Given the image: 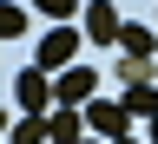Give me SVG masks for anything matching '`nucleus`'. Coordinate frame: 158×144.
I'll list each match as a JSON object with an SVG mask.
<instances>
[{"mask_svg": "<svg viewBox=\"0 0 158 144\" xmlns=\"http://www.w3.org/2000/svg\"><path fill=\"white\" fill-rule=\"evenodd\" d=\"M79 111H86V131H92V138H106V144L132 131V111L118 105V98H106V92H99V98H86Z\"/></svg>", "mask_w": 158, "mask_h": 144, "instance_id": "f257e3e1", "label": "nucleus"}, {"mask_svg": "<svg viewBox=\"0 0 158 144\" xmlns=\"http://www.w3.org/2000/svg\"><path fill=\"white\" fill-rule=\"evenodd\" d=\"M79 26H66V20H59V26H46L40 33V72H66L73 66V53H79Z\"/></svg>", "mask_w": 158, "mask_h": 144, "instance_id": "f03ea898", "label": "nucleus"}, {"mask_svg": "<svg viewBox=\"0 0 158 144\" xmlns=\"http://www.w3.org/2000/svg\"><path fill=\"white\" fill-rule=\"evenodd\" d=\"M13 105L20 111H53V72H40V66L13 72Z\"/></svg>", "mask_w": 158, "mask_h": 144, "instance_id": "7ed1b4c3", "label": "nucleus"}, {"mask_svg": "<svg viewBox=\"0 0 158 144\" xmlns=\"http://www.w3.org/2000/svg\"><path fill=\"white\" fill-rule=\"evenodd\" d=\"M86 98H99V72H92V66L53 72V105H86Z\"/></svg>", "mask_w": 158, "mask_h": 144, "instance_id": "20e7f679", "label": "nucleus"}, {"mask_svg": "<svg viewBox=\"0 0 158 144\" xmlns=\"http://www.w3.org/2000/svg\"><path fill=\"white\" fill-rule=\"evenodd\" d=\"M79 20H86V26H79L86 39H99V46H118V26H125V20H118V7H112V0H86V13H79Z\"/></svg>", "mask_w": 158, "mask_h": 144, "instance_id": "39448f33", "label": "nucleus"}, {"mask_svg": "<svg viewBox=\"0 0 158 144\" xmlns=\"http://www.w3.org/2000/svg\"><path fill=\"white\" fill-rule=\"evenodd\" d=\"M118 53H125V59H152V53H158V26L125 20V26H118Z\"/></svg>", "mask_w": 158, "mask_h": 144, "instance_id": "423d86ee", "label": "nucleus"}, {"mask_svg": "<svg viewBox=\"0 0 158 144\" xmlns=\"http://www.w3.org/2000/svg\"><path fill=\"white\" fill-rule=\"evenodd\" d=\"M46 125H53V144H79V138H86V111H79V105H53Z\"/></svg>", "mask_w": 158, "mask_h": 144, "instance_id": "0eeeda50", "label": "nucleus"}, {"mask_svg": "<svg viewBox=\"0 0 158 144\" xmlns=\"http://www.w3.org/2000/svg\"><path fill=\"white\" fill-rule=\"evenodd\" d=\"M118 105H125L132 118H145V125H152V118H158V85H152V79H132V85H125V98H118Z\"/></svg>", "mask_w": 158, "mask_h": 144, "instance_id": "6e6552de", "label": "nucleus"}, {"mask_svg": "<svg viewBox=\"0 0 158 144\" xmlns=\"http://www.w3.org/2000/svg\"><path fill=\"white\" fill-rule=\"evenodd\" d=\"M7 144H53L46 111H20V118H13V131H7Z\"/></svg>", "mask_w": 158, "mask_h": 144, "instance_id": "1a4fd4ad", "label": "nucleus"}, {"mask_svg": "<svg viewBox=\"0 0 158 144\" xmlns=\"http://www.w3.org/2000/svg\"><path fill=\"white\" fill-rule=\"evenodd\" d=\"M20 33H27V7L0 0V39H20Z\"/></svg>", "mask_w": 158, "mask_h": 144, "instance_id": "9d476101", "label": "nucleus"}, {"mask_svg": "<svg viewBox=\"0 0 158 144\" xmlns=\"http://www.w3.org/2000/svg\"><path fill=\"white\" fill-rule=\"evenodd\" d=\"M33 13H46L53 26H59V20H73V13H79V0H33Z\"/></svg>", "mask_w": 158, "mask_h": 144, "instance_id": "9b49d317", "label": "nucleus"}, {"mask_svg": "<svg viewBox=\"0 0 158 144\" xmlns=\"http://www.w3.org/2000/svg\"><path fill=\"white\" fill-rule=\"evenodd\" d=\"M7 131H13V118H7V111H0V138H7Z\"/></svg>", "mask_w": 158, "mask_h": 144, "instance_id": "f8f14e48", "label": "nucleus"}, {"mask_svg": "<svg viewBox=\"0 0 158 144\" xmlns=\"http://www.w3.org/2000/svg\"><path fill=\"white\" fill-rule=\"evenodd\" d=\"M79 144H106V138H79Z\"/></svg>", "mask_w": 158, "mask_h": 144, "instance_id": "ddd939ff", "label": "nucleus"}, {"mask_svg": "<svg viewBox=\"0 0 158 144\" xmlns=\"http://www.w3.org/2000/svg\"><path fill=\"white\" fill-rule=\"evenodd\" d=\"M112 144H138V138H112Z\"/></svg>", "mask_w": 158, "mask_h": 144, "instance_id": "4468645a", "label": "nucleus"}, {"mask_svg": "<svg viewBox=\"0 0 158 144\" xmlns=\"http://www.w3.org/2000/svg\"><path fill=\"white\" fill-rule=\"evenodd\" d=\"M152 144H158V118H152Z\"/></svg>", "mask_w": 158, "mask_h": 144, "instance_id": "2eb2a0df", "label": "nucleus"}]
</instances>
